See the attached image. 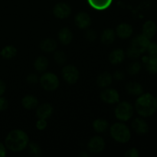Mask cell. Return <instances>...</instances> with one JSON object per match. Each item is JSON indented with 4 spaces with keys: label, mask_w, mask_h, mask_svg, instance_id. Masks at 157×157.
<instances>
[{
    "label": "cell",
    "mask_w": 157,
    "mask_h": 157,
    "mask_svg": "<svg viewBox=\"0 0 157 157\" xmlns=\"http://www.w3.org/2000/svg\"><path fill=\"white\" fill-rule=\"evenodd\" d=\"M135 109L140 117H151L156 113L157 110L156 98L150 93L142 94L135 102Z\"/></svg>",
    "instance_id": "6da1fadb"
},
{
    "label": "cell",
    "mask_w": 157,
    "mask_h": 157,
    "mask_svg": "<svg viewBox=\"0 0 157 157\" xmlns=\"http://www.w3.org/2000/svg\"><path fill=\"white\" fill-rule=\"evenodd\" d=\"M29 143L27 133L21 130H12L5 140L6 147L10 151L18 153L27 147Z\"/></svg>",
    "instance_id": "7a4b0ae2"
},
{
    "label": "cell",
    "mask_w": 157,
    "mask_h": 157,
    "mask_svg": "<svg viewBox=\"0 0 157 157\" xmlns=\"http://www.w3.org/2000/svg\"><path fill=\"white\" fill-rule=\"evenodd\" d=\"M110 133L115 141L121 144L127 143L131 138L130 129L122 123H116L110 127Z\"/></svg>",
    "instance_id": "3957f363"
},
{
    "label": "cell",
    "mask_w": 157,
    "mask_h": 157,
    "mask_svg": "<svg viewBox=\"0 0 157 157\" xmlns=\"http://www.w3.org/2000/svg\"><path fill=\"white\" fill-rule=\"evenodd\" d=\"M133 107L131 104L127 101L119 103L115 108V116L117 119L124 122L130 121L133 116Z\"/></svg>",
    "instance_id": "277c9868"
},
{
    "label": "cell",
    "mask_w": 157,
    "mask_h": 157,
    "mask_svg": "<svg viewBox=\"0 0 157 157\" xmlns=\"http://www.w3.org/2000/svg\"><path fill=\"white\" fill-rule=\"evenodd\" d=\"M41 87L47 91H53L59 87V79L58 76L52 72H46L40 78Z\"/></svg>",
    "instance_id": "5b68a950"
},
{
    "label": "cell",
    "mask_w": 157,
    "mask_h": 157,
    "mask_svg": "<svg viewBox=\"0 0 157 157\" xmlns=\"http://www.w3.org/2000/svg\"><path fill=\"white\" fill-rule=\"evenodd\" d=\"M62 77L64 81L69 84H75L79 79L78 69L74 65H66L62 69Z\"/></svg>",
    "instance_id": "8992f818"
},
{
    "label": "cell",
    "mask_w": 157,
    "mask_h": 157,
    "mask_svg": "<svg viewBox=\"0 0 157 157\" xmlns=\"http://www.w3.org/2000/svg\"><path fill=\"white\" fill-rule=\"evenodd\" d=\"M150 41L148 38L144 36L143 34L135 37L131 41V47L142 54L147 51V47L150 44Z\"/></svg>",
    "instance_id": "52a82bcc"
},
{
    "label": "cell",
    "mask_w": 157,
    "mask_h": 157,
    "mask_svg": "<svg viewBox=\"0 0 157 157\" xmlns=\"http://www.w3.org/2000/svg\"><path fill=\"white\" fill-rule=\"evenodd\" d=\"M105 147V141L101 136H94L89 140L87 144V149L92 153H100L104 150Z\"/></svg>",
    "instance_id": "ba28073f"
},
{
    "label": "cell",
    "mask_w": 157,
    "mask_h": 157,
    "mask_svg": "<svg viewBox=\"0 0 157 157\" xmlns=\"http://www.w3.org/2000/svg\"><path fill=\"white\" fill-rule=\"evenodd\" d=\"M71 13V8L67 3H57L53 9V14L57 18L64 19L67 18Z\"/></svg>",
    "instance_id": "9c48e42d"
},
{
    "label": "cell",
    "mask_w": 157,
    "mask_h": 157,
    "mask_svg": "<svg viewBox=\"0 0 157 157\" xmlns=\"http://www.w3.org/2000/svg\"><path fill=\"white\" fill-rule=\"evenodd\" d=\"M101 98L104 103L109 104H116L119 102L120 95L116 90L112 88H107L102 90L101 93Z\"/></svg>",
    "instance_id": "30bf717a"
},
{
    "label": "cell",
    "mask_w": 157,
    "mask_h": 157,
    "mask_svg": "<svg viewBox=\"0 0 157 157\" xmlns=\"http://www.w3.org/2000/svg\"><path fill=\"white\" fill-rule=\"evenodd\" d=\"M133 131L140 135L147 134L149 131V125L143 118H135L132 122Z\"/></svg>",
    "instance_id": "8fae6325"
},
{
    "label": "cell",
    "mask_w": 157,
    "mask_h": 157,
    "mask_svg": "<svg viewBox=\"0 0 157 157\" xmlns=\"http://www.w3.org/2000/svg\"><path fill=\"white\" fill-rule=\"evenodd\" d=\"M75 22L79 29H87L91 24V18L87 12H81L75 15Z\"/></svg>",
    "instance_id": "7c38bea8"
},
{
    "label": "cell",
    "mask_w": 157,
    "mask_h": 157,
    "mask_svg": "<svg viewBox=\"0 0 157 157\" xmlns=\"http://www.w3.org/2000/svg\"><path fill=\"white\" fill-rule=\"evenodd\" d=\"M156 32L157 25L156 23L153 21H152V20H148V21L144 22V24L143 25L142 34L144 36L148 38L150 40L155 36Z\"/></svg>",
    "instance_id": "4fadbf2b"
},
{
    "label": "cell",
    "mask_w": 157,
    "mask_h": 157,
    "mask_svg": "<svg viewBox=\"0 0 157 157\" xmlns=\"http://www.w3.org/2000/svg\"><path fill=\"white\" fill-rule=\"evenodd\" d=\"M133 29L132 25L127 23H121L117 27L116 35L122 39L130 38L132 35Z\"/></svg>",
    "instance_id": "5bb4252c"
},
{
    "label": "cell",
    "mask_w": 157,
    "mask_h": 157,
    "mask_svg": "<svg viewBox=\"0 0 157 157\" xmlns=\"http://www.w3.org/2000/svg\"><path fill=\"white\" fill-rule=\"evenodd\" d=\"M53 113V107L50 104H43L36 110V116L38 119H48Z\"/></svg>",
    "instance_id": "9a60e30c"
},
{
    "label": "cell",
    "mask_w": 157,
    "mask_h": 157,
    "mask_svg": "<svg viewBox=\"0 0 157 157\" xmlns=\"http://www.w3.org/2000/svg\"><path fill=\"white\" fill-rule=\"evenodd\" d=\"M143 61L145 64L147 71L152 75L157 74V55L156 56H144Z\"/></svg>",
    "instance_id": "2e32d148"
},
{
    "label": "cell",
    "mask_w": 157,
    "mask_h": 157,
    "mask_svg": "<svg viewBox=\"0 0 157 157\" xmlns=\"http://www.w3.org/2000/svg\"><path fill=\"white\" fill-rule=\"evenodd\" d=\"M125 59V52L122 49H115L109 55V61L112 64H121Z\"/></svg>",
    "instance_id": "e0dca14e"
},
{
    "label": "cell",
    "mask_w": 157,
    "mask_h": 157,
    "mask_svg": "<svg viewBox=\"0 0 157 157\" xmlns=\"http://www.w3.org/2000/svg\"><path fill=\"white\" fill-rule=\"evenodd\" d=\"M112 81H113L112 75L108 72H104L98 75V77L97 78V84L98 87H101V88H105L111 84Z\"/></svg>",
    "instance_id": "ac0fdd59"
},
{
    "label": "cell",
    "mask_w": 157,
    "mask_h": 157,
    "mask_svg": "<svg viewBox=\"0 0 157 157\" xmlns=\"http://www.w3.org/2000/svg\"><path fill=\"white\" fill-rule=\"evenodd\" d=\"M58 38L61 44L67 45L71 42L72 39H73V34L68 28H63L59 31Z\"/></svg>",
    "instance_id": "d6986e66"
},
{
    "label": "cell",
    "mask_w": 157,
    "mask_h": 157,
    "mask_svg": "<svg viewBox=\"0 0 157 157\" xmlns=\"http://www.w3.org/2000/svg\"><path fill=\"white\" fill-rule=\"evenodd\" d=\"M21 104L26 110H33L38 105V100L33 95H26L22 98Z\"/></svg>",
    "instance_id": "ffe728a7"
},
{
    "label": "cell",
    "mask_w": 157,
    "mask_h": 157,
    "mask_svg": "<svg viewBox=\"0 0 157 157\" xmlns=\"http://www.w3.org/2000/svg\"><path fill=\"white\" fill-rule=\"evenodd\" d=\"M57 46H58L57 42L55 41V40L52 39V38H45L40 43V48L41 50L44 52H48V53L55 52L57 48Z\"/></svg>",
    "instance_id": "44dd1931"
},
{
    "label": "cell",
    "mask_w": 157,
    "mask_h": 157,
    "mask_svg": "<svg viewBox=\"0 0 157 157\" xmlns=\"http://www.w3.org/2000/svg\"><path fill=\"white\" fill-rule=\"evenodd\" d=\"M126 89L129 94L140 96L144 93V88L142 85L137 82H130L126 86Z\"/></svg>",
    "instance_id": "7402d4cb"
},
{
    "label": "cell",
    "mask_w": 157,
    "mask_h": 157,
    "mask_svg": "<svg viewBox=\"0 0 157 157\" xmlns=\"http://www.w3.org/2000/svg\"><path fill=\"white\" fill-rule=\"evenodd\" d=\"M116 32L111 29H105L101 34V41L104 44H110L114 41Z\"/></svg>",
    "instance_id": "603a6c76"
},
{
    "label": "cell",
    "mask_w": 157,
    "mask_h": 157,
    "mask_svg": "<svg viewBox=\"0 0 157 157\" xmlns=\"http://www.w3.org/2000/svg\"><path fill=\"white\" fill-rule=\"evenodd\" d=\"M109 123L105 119L99 118L93 122V129L97 133H102L108 129Z\"/></svg>",
    "instance_id": "cb8c5ba5"
},
{
    "label": "cell",
    "mask_w": 157,
    "mask_h": 157,
    "mask_svg": "<svg viewBox=\"0 0 157 157\" xmlns=\"http://www.w3.org/2000/svg\"><path fill=\"white\" fill-rule=\"evenodd\" d=\"M87 1L90 6L97 10H104L107 9L112 2V0H87Z\"/></svg>",
    "instance_id": "d4e9b609"
},
{
    "label": "cell",
    "mask_w": 157,
    "mask_h": 157,
    "mask_svg": "<svg viewBox=\"0 0 157 157\" xmlns=\"http://www.w3.org/2000/svg\"><path fill=\"white\" fill-rule=\"evenodd\" d=\"M34 67L35 70L38 72H44L47 70L48 67V61L44 56H40L36 58L34 63Z\"/></svg>",
    "instance_id": "484cf974"
},
{
    "label": "cell",
    "mask_w": 157,
    "mask_h": 157,
    "mask_svg": "<svg viewBox=\"0 0 157 157\" xmlns=\"http://www.w3.org/2000/svg\"><path fill=\"white\" fill-rule=\"evenodd\" d=\"M0 54L2 58L6 59H11L17 55V49L14 46L8 45L2 49Z\"/></svg>",
    "instance_id": "4316f807"
},
{
    "label": "cell",
    "mask_w": 157,
    "mask_h": 157,
    "mask_svg": "<svg viewBox=\"0 0 157 157\" xmlns=\"http://www.w3.org/2000/svg\"><path fill=\"white\" fill-rule=\"evenodd\" d=\"M27 147L29 148V153L32 156L39 157L42 155L41 149L38 144L35 143H29Z\"/></svg>",
    "instance_id": "83f0119b"
},
{
    "label": "cell",
    "mask_w": 157,
    "mask_h": 157,
    "mask_svg": "<svg viewBox=\"0 0 157 157\" xmlns=\"http://www.w3.org/2000/svg\"><path fill=\"white\" fill-rule=\"evenodd\" d=\"M54 59H55V62L57 64H59V65H62L66 62L67 57H66L64 52H61V51H58V52H55V55H54Z\"/></svg>",
    "instance_id": "f1b7e54d"
},
{
    "label": "cell",
    "mask_w": 157,
    "mask_h": 157,
    "mask_svg": "<svg viewBox=\"0 0 157 157\" xmlns=\"http://www.w3.org/2000/svg\"><path fill=\"white\" fill-rule=\"evenodd\" d=\"M140 70H141L140 63L136 61V62H133L131 64H130V66L128 67V69H127V71H128V73L130 74V75H137Z\"/></svg>",
    "instance_id": "f546056e"
},
{
    "label": "cell",
    "mask_w": 157,
    "mask_h": 157,
    "mask_svg": "<svg viewBox=\"0 0 157 157\" xmlns=\"http://www.w3.org/2000/svg\"><path fill=\"white\" fill-rule=\"evenodd\" d=\"M127 56L130 58H131V59H137L138 58H140L141 54L130 46V47L127 49Z\"/></svg>",
    "instance_id": "4dcf8cb0"
},
{
    "label": "cell",
    "mask_w": 157,
    "mask_h": 157,
    "mask_svg": "<svg viewBox=\"0 0 157 157\" xmlns=\"http://www.w3.org/2000/svg\"><path fill=\"white\" fill-rule=\"evenodd\" d=\"M149 55L150 56H156L157 55V43L156 42H150L148 47L147 49Z\"/></svg>",
    "instance_id": "1f68e13d"
},
{
    "label": "cell",
    "mask_w": 157,
    "mask_h": 157,
    "mask_svg": "<svg viewBox=\"0 0 157 157\" xmlns=\"http://www.w3.org/2000/svg\"><path fill=\"white\" fill-rule=\"evenodd\" d=\"M84 37L89 41H94L97 38L96 32L92 29H87L84 33Z\"/></svg>",
    "instance_id": "d6a6232c"
},
{
    "label": "cell",
    "mask_w": 157,
    "mask_h": 157,
    "mask_svg": "<svg viewBox=\"0 0 157 157\" xmlns=\"http://www.w3.org/2000/svg\"><path fill=\"white\" fill-rule=\"evenodd\" d=\"M140 156L139 150L136 148H131L125 153L126 157H138Z\"/></svg>",
    "instance_id": "836d02e7"
},
{
    "label": "cell",
    "mask_w": 157,
    "mask_h": 157,
    "mask_svg": "<svg viewBox=\"0 0 157 157\" xmlns=\"http://www.w3.org/2000/svg\"><path fill=\"white\" fill-rule=\"evenodd\" d=\"M48 123L44 119H38L36 122V128L39 130H43L47 127Z\"/></svg>",
    "instance_id": "e575fe53"
},
{
    "label": "cell",
    "mask_w": 157,
    "mask_h": 157,
    "mask_svg": "<svg viewBox=\"0 0 157 157\" xmlns=\"http://www.w3.org/2000/svg\"><path fill=\"white\" fill-rule=\"evenodd\" d=\"M38 80H39V78H38V75H35V74H30V75L27 77L28 83H29V84H36V83H38Z\"/></svg>",
    "instance_id": "d590c367"
},
{
    "label": "cell",
    "mask_w": 157,
    "mask_h": 157,
    "mask_svg": "<svg viewBox=\"0 0 157 157\" xmlns=\"http://www.w3.org/2000/svg\"><path fill=\"white\" fill-rule=\"evenodd\" d=\"M9 107V102L5 98L0 97V111H4Z\"/></svg>",
    "instance_id": "8d00e7d4"
},
{
    "label": "cell",
    "mask_w": 157,
    "mask_h": 157,
    "mask_svg": "<svg viewBox=\"0 0 157 157\" xmlns=\"http://www.w3.org/2000/svg\"><path fill=\"white\" fill-rule=\"evenodd\" d=\"M125 78V75H124V72L121 71H117L114 74H113V78L115 80H117V81H121V80H124Z\"/></svg>",
    "instance_id": "74e56055"
},
{
    "label": "cell",
    "mask_w": 157,
    "mask_h": 157,
    "mask_svg": "<svg viewBox=\"0 0 157 157\" xmlns=\"http://www.w3.org/2000/svg\"><path fill=\"white\" fill-rule=\"evenodd\" d=\"M6 155V150L5 146L0 142V157H4Z\"/></svg>",
    "instance_id": "f35d334b"
},
{
    "label": "cell",
    "mask_w": 157,
    "mask_h": 157,
    "mask_svg": "<svg viewBox=\"0 0 157 157\" xmlns=\"http://www.w3.org/2000/svg\"><path fill=\"white\" fill-rule=\"evenodd\" d=\"M6 91V84L2 81L0 80V97Z\"/></svg>",
    "instance_id": "ab89813d"
},
{
    "label": "cell",
    "mask_w": 157,
    "mask_h": 157,
    "mask_svg": "<svg viewBox=\"0 0 157 157\" xmlns=\"http://www.w3.org/2000/svg\"><path fill=\"white\" fill-rule=\"evenodd\" d=\"M81 156H88V155L87 154H86V153H82V154H81Z\"/></svg>",
    "instance_id": "60d3db41"
},
{
    "label": "cell",
    "mask_w": 157,
    "mask_h": 157,
    "mask_svg": "<svg viewBox=\"0 0 157 157\" xmlns=\"http://www.w3.org/2000/svg\"><path fill=\"white\" fill-rule=\"evenodd\" d=\"M156 102H157V96H156Z\"/></svg>",
    "instance_id": "b9f144b4"
}]
</instances>
